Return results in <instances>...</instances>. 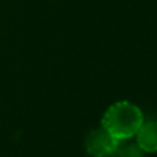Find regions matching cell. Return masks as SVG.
<instances>
[{
  "mask_svg": "<svg viewBox=\"0 0 157 157\" xmlns=\"http://www.w3.org/2000/svg\"><path fill=\"white\" fill-rule=\"evenodd\" d=\"M143 121V114L138 106L129 101H117L106 110L101 127L122 142L135 136Z\"/></svg>",
  "mask_w": 157,
  "mask_h": 157,
  "instance_id": "cell-1",
  "label": "cell"
},
{
  "mask_svg": "<svg viewBox=\"0 0 157 157\" xmlns=\"http://www.w3.org/2000/svg\"><path fill=\"white\" fill-rule=\"evenodd\" d=\"M120 143L121 142L116 139L106 128L100 127L93 129L86 136L85 149L92 157H110L114 156Z\"/></svg>",
  "mask_w": 157,
  "mask_h": 157,
  "instance_id": "cell-2",
  "label": "cell"
},
{
  "mask_svg": "<svg viewBox=\"0 0 157 157\" xmlns=\"http://www.w3.org/2000/svg\"><path fill=\"white\" fill-rule=\"evenodd\" d=\"M136 143L145 153L157 151V121H147L140 125L136 132Z\"/></svg>",
  "mask_w": 157,
  "mask_h": 157,
  "instance_id": "cell-3",
  "label": "cell"
},
{
  "mask_svg": "<svg viewBox=\"0 0 157 157\" xmlns=\"http://www.w3.org/2000/svg\"><path fill=\"white\" fill-rule=\"evenodd\" d=\"M114 156L116 157H145V151L139 147L138 143H127L124 146L118 145Z\"/></svg>",
  "mask_w": 157,
  "mask_h": 157,
  "instance_id": "cell-4",
  "label": "cell"
}]
</instances>
